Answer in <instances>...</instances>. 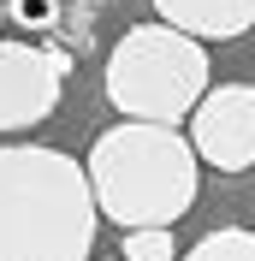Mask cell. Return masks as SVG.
Returning a JSON list of instances; mask_svg holds the SVG:
<instances>
[{
	"label": "cell",
	"instance_id": "cell-6",
	"mask_svg": "<svg viewBox=\"0 0 255 261\" xmlns=\"http://www.w3.org/2000/svg\"><path fill=\"white\" fill-rule=\"evenodd\" d=\"M155 12L196 42H232L255 24V0H155Z\"/></svg>",
	"mask_w": 255,
	"mask_h": 261
},
{
	"label": "cell",
	"instance_id": "cell-1",
	"mask_svg": "<svg viewBox=\"0 0 255 261\" xmlns=\"http://www.w3.org/2000/svg\"><path fill=\"white\" fill-rule=\"evenodd\" d=\"M95 220L83 161L42 143L0 148V261H89Z\"/></svg>",
	"mask_w": 255,
	"mask_h": 261
},
{
	"label": "cell",
	"instance_id": "cell-2",
	"mask_svg": "<svg viewBox=\"0 0 255 261\" xmlns=\"http://www.w3.org/2000/svg\"><path fill=\"white\" fill-rule=\"evenodd\" d=\"M83 172H89L95 208L125 231L172 226L178 214H190L196 184H202L190 137L172 125H148V119H125V125L101 130Z\"/></svg>",
	"mask_w": 255,
	"mask_h": 261
},
{
	"label": "cell",
	"instance_id": "cell-7",
	"mask_svg": "<svg viewBox=\"0 0 255 261\" xmlns=\"http://www.w3.org/2000/svg\"><path fill=\"white\" fill-rule=\"evenodd\" d=\"M184 261H255V231L249 226H220V231H208Z\"/></svg>",
	"mask_w": 255,
	"mask_h": 261
},
{
	"label": "cell",
	"instance_id": "cell-3",
	"mask_svg": "<svg viewBox=\"0 0 255 261\" xmlns=\"http://www.w3.org/2000/svg\"><path fill=\"white\" fill-rule=\"evenodd\" d=\"M208 71L214 65L196 36L172 30V24H137L107 54V101L125 119L172 125V119L196 113V101L208 95Z\"/></svg>",
	"mask_w": 255,
	"mask_h": 261
},
{
	"label": "cell",
	"instance_id": "cell-8",
	"mask_svg": "<svg viewBox=\"0 0 255 261\" xmlns=\"http://www.w3.org/2000/svg\"><path fill=\"white\" fill-rule=\"evenodd\" d=\"M119 261H178L172 226H137V231H125V255Z\"/></svg>",
	"mask_w": 255,
	"mask_h": 261
},
{
	"label": "cell",
	"instance_id": "cell-5",
	"mask_svg": "<svg viewBox=\"0 0 255 261\" xmlns=\"http://www.w3.org/2000/svg\"><path fill=\"white\" fill-rule=\"evenodd\" d=\"M190 148L196 161L220 166V172H249L255 166V83H220L196 101Z\"/></svg>",
	"mask_w": 255,
	"mask_h": 261
},
{
	"label": "cell",
	"instance_id": "cell-4",
	"mask_svg": "<svg viewBox=\"0 0 255 261\" xmlns=\"http://www.w3.org/2000/svg\"><path fill=\"white\" fill-rule=\"evenodd\" d=\"M65 95V54L42 42H0V130H30Z\"/></svg>",
	"mask_w": 255,
	"mask_h": 261
},
{
	"label": "cell",
	"instance_id": "cell-9",
	"mask_svg": "<svg viewBox=\"0 0 255 261\" xmlns=\"http://www.w3.org/2000/svg\"><path fill=\"white\" fill-rule=\"evenodd\" d=\"M6 24H18L30 36H48L60 24V0H6Z\"/></svg>",
	"mask_w": 255,
	"mask_h": 261
}]
</instances>
